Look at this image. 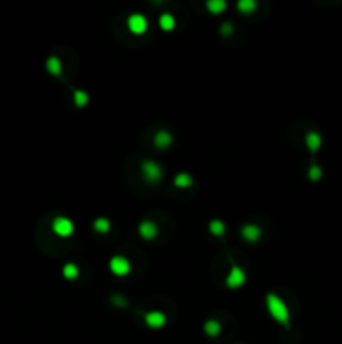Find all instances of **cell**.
<instances>
[{
    "instance_id": "6da1fadb",
    "label": "cell",
    "mask_w": 342,
    "mask_h": 344,
    "mask_svg": "<svg viewBox=\"0 0 342 344\" xmlns=\"http://www.w3.org/2000/svg\"><path fill=\"white\" fill-rule=\"evenodd\" d=\"M267 309L270 316L277 321V323L284 324V326H289V309H287V305L284 304V301L280 299L279 296H275V294H268L267 296Z\"/></svg>"
},
{
    "instance_id": "7a4b0ae2",
    "label": "cell",
    "mask_w": 342,
    "mask_h": 344,
    "mask_svg": "<svg viewBox=\"0 0 342 344\" xmlns=\"http://www.w3.org/2000/svg\"><path fill=\"white\" fill-rule=\"evenodd\" d=\"M141 175L148 183H156L163 178V168L153 160H145L141 163Z\"/></svg>"
},
{
    "instance_id": "3957f363",
    "label": "cell",
    "mask_w": 342,
    "mask_h": 344,
    "mask_svg": "<svg viewBox=\"0 0 342 344\" xmlns=\"http://www.w3.org/2000/svg\"><path fill=\"white\" fill-rule=\"evenodd\" d=\"M52 230L59 237H69L74 232V223L67 217H57L52 222Z\"/></svg>"
},
{
    "instance_id": "277c9868",
    "label": "cell",
    "mask_w": 342,
    "mask_h": 344,
    "mask_svg": "<svg viewBox=\"0 0 342 344\" xmlns=\"http://www.w3.org/2000/svg\"><path fill=\"white\" fill-rule=\"evenodd\" d=\"M128 27L133 34H145L148 30V20L141 14H131L128 19Z\"/></svg>"
},
{
    "instance_id": "5b68a950",
    "label": "cell",
    "mask_w": 342,
    "mask_h": 344,
    "mask_svg": "<svg viewBox=\"0 0 342 344\" xmlns=\"http://www.w3.org/2000/svg\"><path fill=\"white\" fill-rule=\"evenodd\" d=\"M245 281H247V276H245L244 269H242V267H238V265H233V267H231L230 274H228V277H227V286H228L230 289H236V287L244 286Z\"/></svg>"
},
{
    "instance_id": "8992f818",
    "label": "cell",
    "mask_w": 342,
    "mask_h": 344,
    "mask_svg": "<svg viewBox=\"0 0 342 344\" xmlns=\"http://www.w3.org/2000/svg\"><path fill=\"white\" fill-rule=\"evenodd\" d=\"M109 269H111V272L116 276H126L131 270V264L128 259L116 255V257H113L111 262H109Z\"/></svg>"
},
{
    "instance_id": "52a82bcc",
    "label": "cell",
    "mask_w": 342,
    "mask_h": 344,
    "mask_svg": "<svg viewBox=\"0 0 342 344\" xmlns=\"http://www.w3.org/2000/svg\"><path fill=\"white\" fill-rule=\"evenodd\" d=\"M145 321L153 329H159V327H163L164 323H166V316L163 313H158V311H153V313H148L145 316Z\"/></svg>"
},
{
    "instance_id": "ba28073f",
    "label": "cell",
    "mask_w": 342,
    "mask_h": 344,
    "mask_svg": "<svg viewBox=\"0 0 342 344\" xmlns=\"http://www.w3.org/2000/svg\"><path fill=\"white\" fill-rule=\"evenodd\" d=\"M260 227L258 225H253V223H247V225H244V228H242V237H244L247 242H257L258 238H260Z\"/></svg>"
},
{
    "instance_id": "9c48e42d",
    "label": "cell",
    "mask_w": 342,
    "mask_h": 344,
    "mask_svg": "<svg viewBox=\"0 0 342 344\" xmlns=\"http://www.w3.org/2000/svg\"><path fill=\"white\" fill-rule=\"evenodd\" d=\"M140 233H141V237L151 240V238H154V237L158 235V227L154 225L153 222L145 220V222L140 223Z\"/></svg>"
},
{
    "instance_id": "30bf717a",
    "label": "cell",
    "mask_w": 342,
    "mask_h": 344,
    "mask_svg": "<svg viewBox=\"0 0 342 344\" xmlns=\"http://www.w3.org/2000/svg\"><path fill=\"white\" fill-rule=\"evenodd\" d=\"M171 141H173V138H171L168 131H158V133L154 134V146L159 150H166L171 145Z\"/></svg>"
},
{
    "instance_id": "8fae6325",
    "label": "cell",
    "mask_w": 342,
    "mask_h": 344,
    "mask_svg": "<svg viewBox=\"0 0 342 344\" xmlns=\"http://www.w3.org/2000/svg\"><path fill=\"white\" fill-rule=\"evenodd\" d=\"M305 143H307L311 151H317L319 148H321V143H322L321 134L316 133V131H311V133L305 136Z\"/></svg>"
},
{
    "instance_id": "7c38bea8",
    "label": "cell",
    "mask_w": 342,
    "mask_h": 344,
    "mask_svg": "<svg viewBox=\"0 0 342 344\" xmlns=\"http://www.w3.org/2000/svg\"><path fill=\"white\" fill-rule=\"evenodd\" d=\"M220 331H222V324H220L217 319H210L205 323V332L208 336H212V337L218 336Z\"/></svg>"
},
{
    "instance_id": "4fadbf2b",
    "label": "cell",
    "mask_w": 342,
    "mask_h": 344,
    "mask_svg": "<svg viewBox=\"0 0 342 344\" xmlns=\"http://www.w3.org/2000/svg\"><path fill=\"white\" fill-rule=\"evenodd\" d=\"M191 183H193L191 175H188V173H178V175H176V178H175V185H176V187L188 188Z\"/></svg>"
},
{
    "instance_id": "5bb4252c",
    "label": "cell",
    "mask_w": 342,
    "mask_h": 344,
    "mask_svg": "<svg viewBox=\"0 0 342 344\" xmlns=\"http://www.w3.org/2000/svg\"><path fill=\"white\" fill-rule=\"evenodd\" d=\"M175 17L171 14H163L161 17H159V27H161L163 30H171L175 29Z\"/></svg>"
},
{
    "instance_id": "9a60e30c",
    "label": "cell",
    "mask_w": 342,
    "mask_h": 344,
    "mask_svg": "<svg viewBox=\"0 0 342 344\" xmlns=\"http://www.w3.org/2000/svg\"><path fill=\"white\" fill-rule=\"evenodd\" d=\"M207 7L212 14H220L227 9V2H223V0H210L207 4Z\"/></svg>"
},
{
    "instance_id": "2e32d148",
    "label": "cell",
    "mask_w": 342,
    "mask_h": 344,
    "mask_svg": "<svg viewBox=\"0 0 342 344\" xmlns=\"http://www.w3.org/2000/svg\"><path fill=\"white\" fill-rule=\"evenodd\" d=\"M62 274H64L65 279L73 281V279H76L77 276H79V269H77L76 264H65L62 267Z\"/></svg>"
},
{
    "instance_id": "e0dca14e",
    "label": "cell",
    "mask_w": 342,
    "mask_h": 344,
    "mask_svg": "<svg viewBox=\"0 0 342 344\" xmlns=\"http://www.w3.org/2000/svg\"><path fill=\"white\" fill-rule=\"evenodd\" d=\"M46 67L51 74L54 76H59L60 74V61L57 57H49L47 62H46Z\"/></svg>"
},
{
    "instance_id": "ac0fdd59",
    "label": "cell",
    "mask_w": 342,
    "mask_h": 344,
    "mask_svg": "<svg viewBox=\"0 0 342 344\" xmlns=\"http://www.w3.org/2000/svg\"><path fill=\"white\" fill-rule=\"evenodd\" d=\"M236 7H238L240 12H244V14H250L252 10H255L257 4L253 2V0H240V2L236 4Z\"/></svg>"
},
{
    "instance_id": "d6986e66",
    "label": "cell",
    "mask_w": 342,
    "mask_h": 344,
    "mask_svg": "<svg viewBox=\"0 0 342 344\" xmlns=\"http://www.w3.org/2000/svg\"><path fill=\"white\" fill-rule=\"evenodd\" d=\"M87 101H89V96H87L86 91H81V89L74 91V102H76L77 106H79V108L86 106Z\"/></svg>"
},
{
    "instance_id": "ffe728a7",
    "label": "cell",
    "mask_w": 342,
    "mask_h": 344,
    "mask_svg": "<svg viewBox=\"0 0 342 344\" xmlns=\"http://www.w3.org/2000/svg\"><path fill=\"white\" fill-rule=\"evenodd\" d=\"M210 232H212L213 235H217V237L223 235V233H225V223L220 222V220L210 222Z\"/></svg>"
},
{
    "instance_id": "44dd1931",
    "label": "cell",
    "mask_w": 342,
    "mask_h": 344,
    "mask_svg": "<svg viewBox=\"0 0 342 344\" xmlns=\"http://www.w3.org/2000/svg\"><path fill=\"white\" fill-rule=\"evenodd\" d=\"M109 228H111V223H109L108 218H97V220L94 222V230L96 232L106 233V232H109Z\"/></svg>"
},
{
    "instance_id": "7402d4cb",
    "label": "cell",
    "mask_w": 342,
    "mask_h": 344,
    "mask_svg": "<svg viewBox=\"0 0 342 344\" xmlns=\"http://www.w3.org/2000/svg\"><path fill=\"white\" fill-rule=\"evenodd\" d=\"M321 177H322V170L317 165H314L311 170H309V178L314 180V182H316V180H319Z\"/></svg>"
},
{
    "instance_id": "603a6c76",
    "label": "cell",
    "mask_w": 342,
    "mask_h": 344,
    "mask_svg": "<svg viewBox=\"0 0 342 344\" xmlns=\"http://www.w3.org/2000/svg\"><path fill=\"white\" fill-rule=\"evenodd\" d=\"M230 32H231V24H230V22H227V24H223V25H222V34L228 36Z\"/></svg>"
},
{
    "instance_id": "cb8c5ba5",
    "label": "cell",
    "mask_w": 342,
    "mask_h": 344,
    "mask_svg": "<svg viewBox=\"0 0 342 344\" xmlns=\"http://www.w3.org/2000/svg\"><path fill=\"white\" fill-rule=\"evenodd\" d=\"M114 304H119V305H124L126 304V301L121 296H118V297H114Z\"/></svg>"
}]
</instances>
